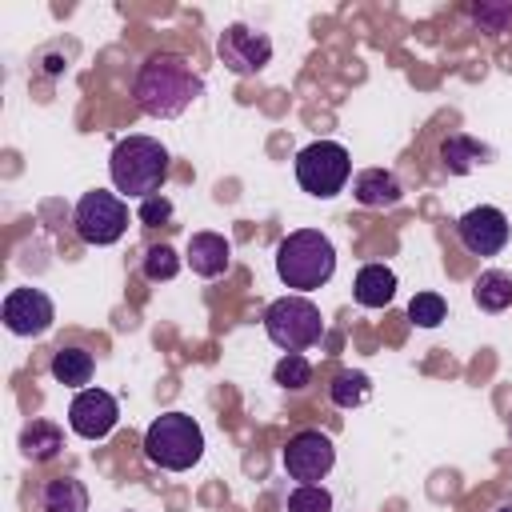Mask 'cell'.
Returning a JSON list of instances; mask_svg holds the SVG:
<instances>
[{"label":"cell","instance_id":"19","mask_svg":"<svg viewBox=\"0 0 512 512\" xmlns=\"http://www.w3.org/2000/svg\"><path fill=\"white\" fill-rule=\"evenodd\" d=\"M64 448V432L52 424V420H32V424H24V432H20V452L28 456V460H52L56 452Z\"/></svg>","mask_w":512,"mask_h":512},{"label":"cell","instance_id":"24","mask_svg":"<svg viewBox=\"0 0 512 512\" xmlns=\"http://www.w3.org/2000/svg\"><path fill=\"white\" fill-rule=\"evenodd\" d=\"M144 276L152 280V284H160V280H172L176 272H180V256H176V248H168V244H152L148 252H144Z\"/></svg>","mask_w":512,"mask_h":512},{"label":"cell","instance_id":"6","mask_svg":"<svg viewBox=\"0 0 512 512\" xmlns=\"http://www.w3.org/2000/svg\"><path fill=\"white\" fill-rule=\"evenodd\" d=\"M348 176H352V156L336 140H312L296 152V180L308 196L328 200L348 184Z\"/></svg>","mask_w":512,"mask_h":512},{"label":"cell","instance_id":"12","mask_svg":"<svg viewBox=\"0 0 512 512\" xmlns=\"http://www.w3.org/2000/svg\"><path fill=\"white\" fill-rule=\"evenodd\" d=\"M120 420V404L104 388H80L68 404V428L84 440H104Z\"/></svg>","mask_w":512,"mask_h":512},{"label":"cell","instance_id":"15","mask_svg":"<svg viewBox=\"0 0 512 512\" xmlns=\"http://www.w3.org/2000/svg\"><path fill=\"white\" fill-rule=\"evenodd\" d=\"M352 296H356L360 308H388L392 296H396V272L388 264H364L356 272Z\"/></svg>","mask_w":512,"mask_h":512},{"label":"cell","instance_id":"22","mask_svg":"<svg viewBox=\"0 0 512 512\" xmlns=\"http://www.w3.org/2000/svg\"><path fill=\"white\" fill-rule=\"evenodd\" d=\"M372 396V380L364 372H336L332 380V404L336 408H360Z\"/></svg>","mask_w":512,"mask_h":512},{"label":"cell","instance_id":"21","mask_svg":"<svg viewBox=\"0 0 512 512\" xmlns=\"http://www.w3.org/2000/svg\"><path fill=\"white\" fill-rule=\"evenodd\" d=\"M468 16L480 32H492V36L512 32V0H476L468 8Z\"/></svg>","mask_w":512,"mask_h":512},{"label":"cell","instance_id":"3","mask_svg":"<svg viewBox=\"0 0 512 512\" xmlns=\"http://www.w3.org/2000/svg\"><path fill=\"white\" fill-rule=\"evenodd\" d=\"M108 176L116 192L148 200L168 180V148L152 136H124L108 156Z\"/></svg>","mask_w":512,"mask_h":512},{"label":"cell","instance_id":"9","mask_svg":"<svg viewBox=\"0 0 512 512\" xmlns=\"http://www.w3.org/2000/svg\"><path fill=\"white\" fill-rule=\"evenodd\" d=\"M332 464H336V448H332V440H328L324 432H316V428H304V432H296V436L284 444V468H288V476L300 480V484L324 480V476L332 472Z\"/></svg>","mask_w":512,"mask_h":512},{"label":"cell","instance_id":"7","mask_svg":"<svg viewBox=\"0 0 512 512\" xmlns=\"http://www.w3.org/2000/svg\"><path fill=\"white\" fill-rule=\"evenodd\" d=\"M72 224H76V236L92 248H104V244H116L128 228V204L124 196L116 192H104V188H92L80 196L76 212H72Z\"/></svg>","mask_w":512,"mask_h":512},{"label":"cell","instance_id":"25","mask_svg":"<svg viewBox=\"0 0 512 512\" xmlns=\"http://www.w3.org/2000/svg\"><path fill=\"white\" fill-rule=\"evenodd\" d=\"M272 380H276L280 388H304V384L312 380V364H308L300 352H284V356L276 360V368H272Z\"/></svg>","mask_w":512,"mask_h":512},{"label":"cell","instance_id":"18","mask_svg":"<svg viewBox=\"0 0 512 512\" xmlns=\"http://www.w3.org/2000/svg\"><path fill=\"white\" fill-rule=\"evenodd\" d=\"M44 512H88V488L76 476H56L40 492Z\"/></svg>","mask_w":512,"mask_h":512},{"label":"cell","instance_id":"5","mask_svg":"<svg viewBox=\"0 0 512 512\" xmlns=\"http://www.w3.org/2000/svg\"><path fill=\"white\" fill-rule=\"evenodd\" d=\"M264 332L284 352H304L324 336V316L308 296H280L264 308Z\"/></svg>","mask_w":512,"mask_h":512},{"label":"cell","instance_id":"26","mask_svg":"<svg viewBox=\"0 0 512 512\" xmlns=\"http://www.w3.org/2000/svg\"><path fill=\"white\" fill-rule=\"evenodd\" d=\"M288 512H332V496L320 484H300L288 492Z\"/></svg>","mask_w":512,"mask_h":512},{"label":"cell","instance_id":"2","mask_svg":"<svg viewBox=\"0 0 512 512\" xmlns=\"http://www.w3.org/2000/svg\"><path fill=\"white\" fill-rule=\"evenodd\" d=\"M332 272H336V248L320 228H296L276 244V276L296 296L328 284Z\"/></svg>","mask_w":512,"mask_h":512},{"label":"cell","instance_id":"1","mask_svg":"<svg viewBox=\"0 0 512 512\" xmlns=\"http://www.w3.org/2000/svg\"><path fill=\"white\" fill-rule=\"evenodd\" d=\"M132 96L136 108L156 116V120H172L180 116L196 96H204V76L180 56V52H152L132 80Z\"/></svg>","mask_w":512,"mask_h":512},{"label":"cell","instance_id":"27","mask_svg":"<svg viewBox=\"0 0 512 512\" xmlns=\"http://www.w3.org/2000/svg\"><path fill=\"white\" fill-rule=\"evenodd\" d=\"M136 220L140 224H148V228H160V224H168L172 220V200L168 196H148V200H140V208H136Z\"/></svg>","mask_w":512,"mask_h":512},{"label":"cell","instance_id":"8","mask_svg":"<svg viewBox=\"0 0 512 512\" xmlns=\"http://www.w3.org/2000/svg\"><path fill=\"white\" fill-rule=\"evenodd\" d=\"M216 52H220V64H224L228 72H236V76H256V72H264L268 60H272V40H268V32H260V28L228 24V28L220 32Z\"/></svg>","mask_w":512,"mask_h":512},{"label":"cell","instance_id":"4","mask_svg":"<svg viewBox=\"0 0 512 512\" xmlns=\"http://www.w3.org/2000/svg\"><path fill=\"white\" fill-rule=\"evenodd\" d=\"M144 456L164 472H184L204 456V432L188 412H164L144 432Z\"/></svg>","mask_w":512,"mask_h":512},{"label":"cell","instance_id":"10","mask_svg":"<svg viewBox=\"0 0 512 512\" xmlns=\"http://www.w3.org/2000/svg\"><path fill=\"white\" fill-rule=\"evenodd\" d=\"M456 240L472 256H496L508 244V216L492 204H476L456 220Z\"/></svg>","mask_w":512,"mask_h":512},{"label":"cell","instance_id":"28","mask_svg":"<svg viewBox=\"0 0 512 512\" xmlns=\"http://www.w3.org/2000/svg\"><path fill=\"white\" fill-rule=\"evenodd\" d=\"M496 512H512V504H504V508H496Z\"/></svg>","mask_w":512,"mask_h":512},{"label":"cell","instance_id":"16","mask_svg":"<svg viewBox=\"0 0 512 512\" xmlns=\"http://www.w3.org/2000/svg\"><path fill=\"white\" fill-rule=\"evenodd\" d=\"M484 156H488V148L480 140L464 136V132H452V136L440 140V164L452 176H468L476 164H484Z\"/></svg>","mask_w":512,"mask_h":512},{"label":"cell","instance_id":"14","mask_svg":"<svg viewBox=\"0 0 512 512\" xmlns=\"http://www.w3.org/2000/svg\"><path fill=\"white\" fill-rule=\"evenodd\" d=\"M352 196L364 208H396L400 196H404V188H400L396 172H388V168H364L352 180Z\"/></svg>","mask_w":512,"mask_h":512},{"label":"cell","instance_id":"13","mask_svg":"<svg viewBox=\"0 0 512 512\" xmlns=\"http://www.w3.org/2000/svg\"><path fill=\"white\" fill-rule=\"evenodd\" d=\"M184 260H188V268H192L196 276L216 280V276L228 272V264H232V244H228L220 232H192Z\"/></svg>","mask_w":512,"mask_h":512},{"label":"cell","instance_id":"20","mask_svg":"<svg viewBox=\"0 0 512 512\" xmlns=\"http://www.w3.org/2000/svg\"><path fill=\"white\" fill-rule=\"evenodd\" d=\"M92 352H84V348H60V352H52V376L64 384V388H80V384H88L92 380Z\"/></svg>","mask_w":512,"mask_h":512},{"label":"cell","instance_id":"23","mask_svg":"<svg viewBox=\"0 0 512 512\" xmlns=\"http://www.w3.org/2000/svg\"><path fill=\"white\" fill-rule=\"evenodd\" d=\"M444 316H448V304H444L440 292H416L408 300V320L420 324V328H436Z\"/></svg>","mask_w":512,"mask_h":512},{"label":"cell","instance_id":"17","mask_svg":"<svg viewBox=\"0 0 512 512\" xmlns=\"http://www.w3.org/2000/svg\"><path fill=\"white\" fill-rule=\"evenodd\" d=\"M472 300H476V308H484V312H504V308L512 304V272H504V268H484V272L476 276V284H472Z\"/></svg>","mask_w":512,"mask_h":512},{"label":"cell","instance_id":"11","mask_svg":"<svg viewBox=\"0 0 512 512\" xmlns=\"http://www.w3.org/2000/svg\"><path fill=\"white\" fill-rule=\"evenodd\" d=\"M0 316H4V328L12 336H44L52 328V320H56V304L40 288H12L4 296Z\"/></svg>","mask_w":512,"mask_h":512}]
</instances>
